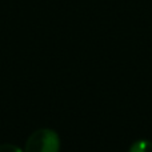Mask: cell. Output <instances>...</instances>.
<instances>
[{
	"label": "cell",
	"mask_w": 152,
	"mask_h": 152,
	"mask_svg": "<svg viewBox=\"0 0 152 152\" xmlns=\"http://www.w3.org/2000/svg\"><path fill=\"white\" fill-rule=\"evenodd\" d=\"M128 152H152V143L148 140H137L131 145Z\"/></svg>",
	"instance_id": "7a4b0ae2"
},
{
	"label": "cell",
	"mask_w": 152,
	"mask_h": 152,
	"mask_svg": "<svg viewBox=\"0 0 152 152\" xmlns=\"http://www.w3.org/2000/svg\"><path fill=\"white\" fill-rule=\"evenodd\" d=\"M60 139L55 131L42 128L31 134L26 143V152H59Z\"/></svg>",
	"instance_id": "6da1fadb"
},
{
	"label": "cell",
	"mask_w": 152,
	"mask_h": 152,
	"mask_svg": "<svg viewBox=\"0 0 152 152\" xmlns=\"http://www.w3.org/2000/svg\"><path fill=\"white\" fill-rule=\"evenodd\" d=\"M0 152H23L13 144H0Z\"/></svg>",
	"instance_id": "3957f363"
}]
</instances>
